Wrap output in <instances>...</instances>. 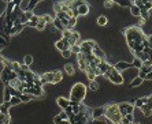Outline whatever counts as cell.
<instances>
[{
    "label": "cell",
    "mask_w": 152,
    "mask_h": 124,
    "mask_svg": "<svg viewBox=\"0 0 152 124\" xmlns=\"http://www.w3.org/2000/svg\"><path fill=\"white\" fill-rule=\"evenodd\" d=\"M123 34H125L126 42H128L129 48H130V51H132V52L134 51V48H136L137 45H140L141 42H144V41L147 40V36L144 34V32H141L140 29L134 27V26L125 29Z\"/></svg>",
    "instance_id": "cell-1"
},
{
    "label": "cell",
    "mask_w": 152,
    "mask_h": 124,
    "mask_svg": "<svg viewBox=\"0 0 152 124\" xmlns=\"http://www.w3.org/2000/svg\"><path fill=\"white\" fill-rule=\"evenodd\" d=\"M86 92H88V89L84 83H74L71 90H70L69 100H70V102H74V104H82V101L86 96Z\"/></svg>",
    "instance_id": "cell-2"
},
{
    "label": "cell",
    "mask_w": 152,
    "mask_h": 124,
    "mask_svg": "<svg viewBox=\"0 0 152 124\" xmlns=\"http://www.w3.org/2000/svg\"><path fill=\"white\" fill-rule=\"evenodd\" d=\"M106 120L110 124H121L122 123V116L119 113L118 104H108L106 105V113H104Z\"/></svg>",
    "instance_id": "cell-3"
},
{
    "label": "cell",
    "mask_w": 152,
    "mask_h": 124,
    "mask_svg": "<svg viewBox=\"0 0 152 124\" xmlns=\"http://www.w3.org/2000/svg\"><path fill=\"white\" fill-rule=\"evenodd\" d=\"M104 76H106V78H107V79L114 85H122L123 83V78H122V75H121L119 72L114 68V66H110L108 71L104 74Z\"/></svg>",
    "instance_id": "cell-4"
},
{
    "label": "cell",
    "mask_w": 152,
    "mask_h": 124,
    "mask_svg": "<svg viewBox=\"0 0 152 124\" xmlns=\"http://www.w3.org/2000/svg\"><path fill=\"white\" fill-rule=\"evenodd\" d=\"M15 78H16V74L11 71V68H10V67H3L1 72H0V79H1L3 83L8 85L11 80L15 79Z\"/></svg>",
    "instance_id": "cell-5"
},
{
    "label": "cell",
    "mask_w": 152,
    "mask_h": 124,
    "mask_svg": "<svg viewBox=\"0 0 152 124\" xmlns=\"http://www.w3.org/2000/svg\"><path fill=\"white\" fill-rule=\"evenodd\" d=\"M96 46H97V44L92 40H86V41H84V42H80L81 53L85 55V56H86V55H92L93 48H96Z\"/></svg>",
    "instance_id": "cell-6"
},
{
    "label": "cell",
    "mask_w": 152,
    "mask_h": 124,
    "mask_svg": "<svg viewBox=\"0 0 152 124\" xmlns=\"http://www.w3.org/2000/svg\"><path fill=\"white\" fill-rule=\"evenodd\" d=\"M76 10H77V14H78V16H85V15H88V14H89V10H91V7H89L88 3L82 1V4H81V6H78Z\"/></svg>",
    "instance_id": "cell-7"
},
{
    "label": "cell",
    "mask_w": 152,
    "mask_h": 124,
    "mask_svg": "<svg viewBox=\"0 0 152 124\" xmlns=\"http://www.w3.org/2000/svg\"><path fill=\"white\" fill-rule=\"evenodd\" d=\"M55 46H56V49H59L60 52H63V51H66V49H70L69 41L64 40V38H60V40L56 41V42H55Z\"/></svg>",
    "instance_id": "cell-8"
},
{
    "label": "cell",
    "mask_w": 152,
    "mask_h": 124,
    "mask_svg": "<svg viewBox=\"0 0 152 124\" xmlns=\"http://www.w3.org/2000/svg\"><path fill=\"white\" fill-rule=\"evenodd\" d=\"M52 80H54V71L52 72H45V74H43V75L40 76V82H41L43 86L47 85V83L52 85Z\"/></svg>",
    "instance_id": "cell-9"
},
{
    "label": "cell",
    "mask_w": 152,
    "mask_h": 124,
    "mask_svg": "<svg viewBox=\"0 0 152 124\" xmlns=\"http://www.w3.org/2000/svg\"><path fill=\"white\" fill-rule=\"evenodd\" d=\"M56 104L63 111V109H66L67 106H70V100L66 98V97H58V98H56Z\"/></svg>",
    "instance_id": "cell-10"
},
{
    "label": "cell",
    "mask_w": 152,
    "mask_h": 124,
    "mask_svg": "<svg viewBox=\"0 0 152 124\" xmlns=\"http://www.w3.org/2000/svg\"><path fill=\"white\" fill-rule=\"evenodd\" d=\"M80 41H81V36L78 32H73L71 33V37H70V40H69V45H70V48H71L73 45H80Z\"/></svg>",
    "instance_id": "cell-11"
},
{
    "label": "cell",
    "mask_w": 152,
    "mask_h": 124,
    "mask_svg": "<svg viewBox=\"0 0 152 124\" xmlns=\"http://www.w3.org/2000/svg\"><path fill=\"white\" fill-rule=\"evenodd\" d=\"M133 66L130 63H126V61H118V63L114 66V68H115L116 71L119 72H122V71H125V70H129V68H132Z\"/></svg>",
    "instance_id": "cell-12"
},
{
    "label": "cell",
    "mask_w": 152,
    "mask_h": 124,
    "mask_svg": "<svg viewBox=\"0 0 152 124\" xmlns=\"http://www.w3.org/2000/svg\"><path fill=\"white\" fill-rule=\"evenodd\" d=\"M104 113H106V106H100V108L93 109L91 115H92V119H100V117L104 116Z\"/></svg>",
    "instance_id": "cell-13"
},
{
    "label": "cell",
    "mask_w": 152,
    "mask_h": 124,
    "mask_svg": "<svg viewBox=\"0 0 152 124\" xmlns=\"http://www.w3.org/2000/svg\"><path fill=\"white\" fill-rule=\"evenodd\" d=\"M118 108L125 109L128 115H133V112H134V105L129 104V102H121V104H118Z\"/></svg>",
    "instance_id": "cell-14"
},
{
    "label": "cell",
    "mask_w": 152,
    "mask_h": 124,
    "mask_svg": "<svg viewBox=\"0 0 152 124\" xmlns=\"http://www.w3.org/2000/svg\"><path fill=\"white\" fill-rule=\"evenodd\" d=\"M77 60H78V67H80V70L81 71H85L86 67H88V63L85 60V56L82 53H78V55H77Z\"/></svg>",
    "instance_id": "cell-15"
},
{
    "label": "cell",
    "mask_w": 152,
    "mask_h": 124,
    "mask_svg": "<svg viewBox=\"0 0 152 124\" xmlns=\"http://www.w3.org/2000/svg\"><path fill=\"white\" fill-rule=\"evenodd\" d=\"M92 55L96 59H99V60H101V61H104L106 60V55H104V52L101 51L100 48H99V45H97L96 48H93V51H92Z\"/></svg>",
    "instance_id": "cell-16"
},
{
    "label": "cell",
    "mask_w": 152,
    "mask_h": 124,
    "mask_svg": "<svg viewBox=\"0 0 152 124\" xmlns=\"http://www.w3.org/2000/svg\"><path fill=\"white\" fill-rule=\"evenodd\" d=\"M14 8H15V1L12 0V1H7V8H6V16H8V15H11L12 14V11H14Z\"/></svg>",
    "instance_id": "cell-17"
},
{
    "label": "cell",
    "mask_w": 152,
    "mask_h": 124,
    "mask_svg": "<svg viewBox=\"0 0 152 124\" xmlns=\"http://www.w3.org/2000/svg\"><path fill=\"white\" fill-rule=\"evenodd\" d=\"M62 79H63V74H62V71H54V80H52V85L59 83Z\"/></svg>",
    "instance_id": "cell-18"
},
{
    "label": "cell",
    "mask_w": 152,
    "mask_h": 124,
    "mask_svg": "<svg viewBox=\"0 0 152 124\" xmlns=\"http://www.w3.org/2000/svg\"><path fill=\"white\" fill-rule=\"evenodd\" d=\"M148 102V97H141V98H137L136 101H134V106L136 108H141L143 105H145Z\"/></svg>",
    "instance_id": "cell-19"
},
{
    "label": "cell",
    "mask_w": 152,
    "mask_h": 124,
    "mask_svg": "<svg viewBox=\"0 0 152 124\" xmlns=\"http://www.w3.org/2000/svg\"><path fill=\"white\" fill-rule=\"evenodd\" d=\"M8 109H10V104L8 102H3V104L0 105V113L4 115V116H10L8 115Z\"/></svg>",
    "instance_id": "cell-20"
},
{
    "label": "cell",
    "mask_w": 152,
    "mask_h": 124,
    "mask_svg": "<svg viewBox=\"0 0 152 124\" xmlns=\"http://www.w3.org/2000/svg\"><path fill=\"white\" fill-rule=\"evenodd\" d=\"M10 68H11L12 72H15V74H18V72L21 71V64L16 63V61H11V64H10Z\"/></svg>",
    "instance_id": "cell-21"
},
{
    "label": "cell",
    "mask_w": 152,
    "mask_h": 124,
    "mask_svg": "<svg viewBox=\"0 0 152 124\" xmlns=\"http://www.w3.org/2000/svg\"><path fill=\"white\" fill-rule=\"evenodd\" d=\"M45 26H47V23L44 22V19L41 18V16H39V23H37V26H36V29L39 30V32H43L45 29Z\"/></svg>",
    "instance_id": "cell-22"
},
{
    "label": "cell",
    "mask_w": 152,
    "mask_h": 124,
    "mask_svg": "<svg viewBox=\"0 0 152 124\" xmlns=\"http://www.w3.org/2000/svg\"><path fill=\"white\" fill-rule=\"evenodd\" d=\"M37 23H39V15H33L32 16V19L28 22V26H30V27H34L36 29Z\"/></svg>",
    "instance_id": "cell-23"
},
{
    "label": "cell",
    "mask_w": 152,
    "mask_h": 124,
    "mask_svg": "<svg viewBox=\"0 0 152 124\" xmlns=\"http://www.w3.org/2000/svg\"><path fill=\"white\" fill-rule=\"evenodd\" d=\"M64 71L67 72V75L73 76L74 72H76V70H74V66H73V64H66V66H64Z\"/></svg>",
    "instance_id": "cell-24"
},
{
    "label": "cell",
    "mask_w": 152,
    "mask_h": 124,
    "mask_svg": "<svg viewBox=\"0 0 152 124\" xmlns=\"http://www.w3.org/2000/svg\"><path fill=\"white\" fill-rule=\"evenodd\" d=\"M141 85H143V79H141L140 76L134 78V79L130 82V86H132V87H138V86H141Z\"/></svg>",
    "instance_id": "cell-25"
},
{
    "label": "cell",
    "mask_w": 152,
    "mask_h": 124,
    "mask_svg": "<svg viewBox=\"0 0 152 124\" xmlns=\"http://www.w3.org/2000/svg\"><path fill=\"white\" fill-rule=\"evenodd\" d=\"M6 87H7L8 93L11 94V97H19V96H21V93L18 92V90H15L14 87H11V86H8V85H6Z\"/></svg>",
    "instance_id": "cell-26"
},
{
    "label": "cell",
    "mask_w": 152,
    "mask_h": 124,
    "mask_svg": "<svg viewBox=\"0 0 152 124\" xmlns=\"http://www.w3.org/2000/svg\"><path fill=\"white\" fill-rule=\"evenodd\" d=\"M52 23H54V26H55V27L58 29V30H60V32H63L64 29H66V27L63 26V23H62V22H60L59 19H56V18L54 19V22H52Z\"/></svg>",
    "instance_id": "cell-27"
},
{
    "label": "cell",
    "mask_w": 152,
    "mask_h": 124,
    "mask_svg": "<svg viewBox=\"0 0 152 124\" xmlns=\"http://www.w3.org/2000/svg\"><path fill=\"white\" fill-rule=\"evenodd\" d=\"M140 109H141V112H143V115H144L145 117H149L152 115V111L148 108V106H147V105H143Z\"/></svg>",
    "instance_id": "cell-28"
},
{
    "label": "cell",
    "mask_w": 152,
    "mask_h": 124,
    "mask_svg": "<svg viewBox=\"0 0 152 124\" xmlns=\"http://www.w3.org/2000/svg\"><path fill=\"white\" fill-rule=\"evenodd\" d=\"M77 19H78V18H70V19H69V23H67V27H66V29L73 32V27L77 25Z\"/></svg>",
    "instance_id": "cell-29"
},
{
    "label": "cell",
    "mask_w": 152,
    "mask_h": 124,
    "mask_svg": "<svg viewBox=\"0 0 152 124\" xmlns=\"http://www.w3.org/2000/svg\"><path fill=\"white\" fill-rule=\"evenodd\" d=\"M140 16L143 18V20L141 22H145V20L149 18V11H147L145 8H143V10H140Z\"/></svg>",
    "instance_id": "cell-30"
},
{
    "label": "cell",
    "mask_w": 152,
    "mask_h": 124,
    "mask_svg": "<svg viewBox=\"0 0 152 124\" xmlns=\"http://www.w3.org/2000/svg\"><path fill=\"white\" fill-rule=\"evenodd\" d=\"M0 124H11V119L10 116H4L0 113Z\"/></svg>",
    "instance_id": "cell-31"
},
{
    "label": "cell",
    "mask_w": 152,
    "mask_h": 124,
    "mask_svg": "<svg viewBox=\"0 0 152 124\" xmlns=\"http://www.w3.org/2000/svg\"><path fill=\"white\" fill-rule=\"evenodd\" d=\"M10 106H16V105H19L21 104V100H19V97H11V100H10Z\"/></svg>",
    "instance_id": "cell-32"
},
{
    "label": "cell",
    "mask_w": 152,
    "mask_h": 124,
    "mask_svg": "<svg viewBox=\"0 0 152 124\" xmlns=\"http://www.w3.org/2000/svg\"><path fill=\"white\" fill-rule=\"evenodd\" d=\"M130 12H132L133 16H140V10H138V7H136L134 4L130 6Z\"/></svg>",
    "instance_id": "cell-33"
},
{
    "label": "cell",
    "mask_w": 152,
    "mask_h": 124,
    "mask_svg": "<svg viewBox=\"0 0 152 124\" xmlns=\"http://www.w3.org/2000/svg\"><path fill=\"white\" fill-rule=\"evenodd\" d=\"M33 97L30 96V94H21L19 96V100L21 102H29V101H32Z\"/></svg>",
    "instance_id": "cell-34"
},
{
    "label": "cell",
    "mask_w": 152,
    "mask_h": 124,
    "mask_svg": "<svg viewBox=\"0 0 152 124\" xmlns=\"http://www.w3.org/2000/svg\"><path fill=\"white\" fill-rule=\"evenodd\" d=\"M107 22H108V19L104 15H100L99 18H97V25H100V26H106Z\"/></svg>",
    "instance_id": "cell-35"
},
{
    "label": "cell",
    "mask_w": 152,
    "mask_h": 124,
    "mask_svg": "<svg viewBox=\"0 0 152 124\" xmlns=\"http://www.w3.org/2000/svg\"><path fill=\"white\" fill-rule=\"evenodd\" d=\"M71 30H67V29H64L63 32H62V38H64V40H70V37H71Z\"/></svg>",
    "instance_id": "cell-36"
},
{
    "label": "cell",
    "mask_w": 152,
    "mask_h": 124,
    "mask_svg": "<svg viewBox=\"0 0 152 124\" xmlns=\"http://www.w3.org/2000/svg\"><path fill=\"white\" fill-rule=\"evenodd\" d=\"M89 89L93 90V92H97V90H99V83H97L96 80H91V82H89Z\"/></svg>",
    "instance_id": "cell-37"
},
{
    "label": "cell",
    "mask_w": 152,
    "mask_h": 124,
    "mask_svg": "<svg viewBox=\"0 0 152 124\" xmlns=\"http://www.w3.org/2000/svg\"><path fill=\"white\" fill-rule=\"evenodd\" d=\"M92 124H110L107 120H106V117H100V119H93L92 120Z\"/></svg>",
    "instance_id": "cell-38"
},
{
    "label": "cell",
    "mask_w": 152,
    "mask_h": 124,
    "mask_svg": "<svg viewBox=\"0 0 152 124\" xmlns=\"http://www.w3.org/2000/svg\"><path fill=\"white\" fill-rule=\"evenodd\" d=\"M24 64L25 66H30V64H33V56H30V55H26V56L24 57Z\"/></svg>",
    "instance_id": "cell-39"
},
{
    "label": "cell",
    "mask_w": 152,
    "mask_h": 124,
    "mask_svg": "<svg viewBox=\"0 0 152 124\" xmlns=\"http://www.w3.org/2000/svg\"><path fill=\"white\" fill-rule=\"evenodd\" d=\"M132 66H133L134 68H138V70H140V68L143 67V61H141L140 59H137V57H134V60H133Z\"/></svg>",
    "instance_id": "cell-40"
},
{
    "label": "cell",
    "mask_w": 152,
    "mask_h": 124,
    "mask_svg": "<svg viewBox=\"0 0 152 124\" xmlns=\"http://www.w3.org/2000/svg\"><path fill=\"white\" fill-rule=\"evenodd\" d=\"M10 100H11V94L8 93L7 87H4V94H3V101L4 102H10Z\"/></svg>",
    "instance_id": "cell-41"
},
{
    "label": "cell",
    "mask_w": 152,
    "mask_h": 124,
    "mask_svg": "<svg viewBox=\"0 0 152 124\" xmlns=\"http://www.w3.org/2000/svg\"><path fill=\"white\" fill-rule=\"evenodd\" d=\"M37 4H39V1H36V0H32V1H29V4H28V10H26V11H33V8L36 7Z\"/></svg>",
    "instance_id": "cell-42"
},
{
    "label": "cell",
    "mask_w": 152,
    "mask_h": 124,
    "mask_svg": "<svg viewBox=\"0 0 152 124\" xmlns=\"http://www.w3.org/2000/svg\"><path fill=\"white\" fill-rule=\"evenodd\" d=\"M70 52L71 53H81V48H80V45H73L71 48H70Z\"/></svg>",
    "instance_id": "cell-43"
},
{
    "label": "cell",
    "mask_w": 152,
    "mask_h": 124,
    "mask_svg": "<svg viewBox=\"0 0 152 124\" xmlns=\"http://www.w3.org/2000/svg\"><path fill=\"white\" fill-rule=\"evenodd\" d=\"M28 4H29V1H19L21 11H26V10H28Z\"/></svg>",
    "instance_id": "cell-44"
},
{
    "label": "cell",
    "mask_w": 152,
    "mask_h": 124,
    "mask_svg": "<svg viewBox=\"0 0 152 124\" xmlns=\"http://www.w3.org/2000/svg\"><path fill=\"white\" fill-rule=\"evenodd\" d=\"M41 18L44 19V22H45V23H49V22H54V19H52V18H51V16H49V15H41Z\"/></svg>",
    "instance_id": "cell-45"
},
{
    "label": "cell",
    "mask_w": 152,
    "mask_h": 124,
    "mask_svg": "<svg viewBox=\"0 0 152 124\" xmlns=\"http://www.w3.org/2000/svg\"><path fill=\"white\" fill-rule=\"evenodd\" d=\"M144 8L147 10V11L152 10V1H144Z\"/></svg>",
    "instance_id": "cell-46"
},
{
    "label": "cell",
    "mask_w": 152,
    "mask_h": 124,
    "mask_svg": "<svg viewBox=\"0 0 152 124\" xmlns=\"http://www.w3.org/2000/svg\"><path fill=\"white\" fill-rule=\"evenodd\" d=\"M7 44H8V41L6 40V38H3V37L0 36V46H1V48H4V46H6Z\"/></svg>",
    "instance_id": "cell-47"
},
{
    "label": "cell",
    "mask_w": 152,
    "mask_h": 124,
    "mask_svg": "<svg viewBox=\"0 0 152 124\" xmlns=\"http://www.w3.org/2000/svg\"><path fill=\"white\" fill-rule=\"evenodd\" d=\"M62 56L66 57V59L71 56V52H70V49H66V51H63V52H62Z\"/></svg>",
    "instance_id": "cell-48"
},
{
    "label": "cell",
    "mask_w": 152,
    "mask_h": 124,
    "mask_svg": "<svg viewBox=\"0 0 152 124\" xmlns=\"http://www.w3.org/2000/svg\"><path fill=\"white\" fill-rule=\"evenodd\" d=\"M147 42H148V46L152 49V34H149V36H147Z\"/></svg>",
    "instance_id": "cell-49"
},
{
    "label": "cell",
    "mask_w": 152,
    "mask_h": 124,
    "mask_svg": "<svg viewBox=\"0 0 152 124\" xmlns=\"http://www.w3.org/2000/svg\"><path fill=\"white\" fill-rule=\"evenodd\" d=\"M147 59H148V60L152 63V49H149L148 52H147Z\"/></svg>",
    "instance_id": "cell-50"
},
{
    "label": "cell",
    "mask_w": 152,
    "mask_h": 124,
    "mask_svg": "<svg viewBox=\"0 0 152 124\" xmlns=\"http://www.w3.org/2000/svg\"><path fill=\"white\" fill-rule=\"evenodd\" d=\"M21 71H25V72L29 71V67H28V66H25V64L22 63V64H21Z\"/></svg>",
    "instance_id": "cell-51"
},
{
    "label": "cell",
    "mask_w": 152,
    "mask_h": 124,
    "mask_svg": "<svg viewBox=\"0 0 152 124\" xmlns=\"http://www.w3.org/2000/svg\"><path fill=\"white\" fill-rule=\"evenodd\" d=\"M59 117H60V119H62V120H67V116H66V113H64L63 111H62V112H60Z\"/></svg>",
    "instance_id": "cell-52"
},
{
    "label": "cell",
    "mask_w": 152,
    "mask_h": 124,
    "mask_svg": "<svg viewBox=\"0 0 152 124\" xmlns=\"http://www.w3.org/2000/svg\"><path fill=\"white\" fill-rule=\"evenodd\" d=\"M104 6H106L107 8H110V7L114 6V1H104Z\"/></svg>",
    "instance_id": "cell-53"
},
{
    "label": "cell",
    "mask_w": 152,
    "mask_h": 124,
    "mask_svg": "<svg viewBox=\"0 0 152 124\" xmlns=\"http://www.w3.org/2000/svg\"><path fill=\"white\" fill-rule=\"evenodd\" d=\"M60 121H62V119H60V117H59V115H58V116H55V117H54V123H55V124L60 123Z\"/></svg>",
    "instance_id": "cell-54"
},
{
    "label": "cell",
    "mask_w": 152,
    "mask_h": 124,
    "mask_svg": "<svg viewBox=\"0 0 152 124\" xmlns=\"http://www.w3.org/2000/svg\"><path fill=\"white\" fill-rule=\"evenodd\" d=\"M144 79H147V80H152V72H148V74L145 75Z\"/></svg>",
    "instance_id": "cell-55"
},
{
    "label": "cell",
    "mask_w": 152,
    "mask_h": 124,
    "mask_svg": "<svg viewBox=\"0 0 152 124\" xmlns=\"http://www.w3.org/2000/svg\"><path fill=\"white\" fill-rule=\"evenodd\" d=\"M129 123H130V121H129L126 117H122V123H121V124H129Z\"/></svg>",
    "instance_id": "cell-56"
},
{
    "label": "cell",
    "mask_w": 152,
    "mask_h": 124,
    "mask_svg": "<svg viewBox=\"0 0 152 124\" xmlns=\"http://www.w3.org/2000/svg\"><path fill=\"white\" fill-rule=\"evenodd\" d=\"M58 124H70V121L69 120H62L60 123H58Z\"/></svg>",
    "instance_id": "cell-57"
},
{
    "label": "cell",
    "mask_w": 152,
    "mask_h": 124,
    "mask_svg": "<svg viewBox=\"0 0 152 124\" xmlns=\"http://www.w3.org/2000/svg\"><path fill=\"white\" fill-rule=\"evenodd\" d=\"M149 71H151V72H152V66H151V67H149Z\"/></svg>",
    "instance_id": "cell-58"
},
{
    "label": "cell",
    "mask_w": 152,
    "mask_h": 124,
    "mask_svg": "<svg viewBox=\"0 0 152 124\" xmlns=\"http://www.w3.org/2000/svg\"><path fill=\"white\" fill-rule=\"evenodd\" d=\"M133 124H141V123H133Z\"/></svg>",
    "instance_id": "cell-59"
}]
</instances>
